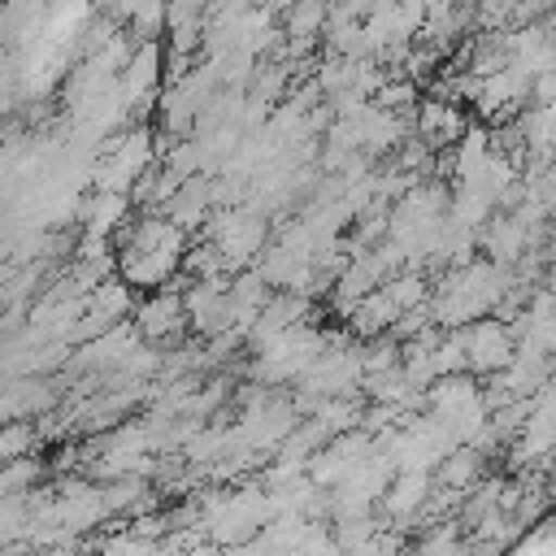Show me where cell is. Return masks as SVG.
Masks as SVG:
<instances>
[{"label": "cell", "mask_w": 556, "mask_h": 556, "mask_svg": "<svg viewBox=\"0 0 556 556\" xmlns=\"http://www.w3.org/2000/svg\"><path fill=\"white\" fill-rule=\"evenodd\" d=\"M473 365H486V369H504L517 352H513V334L504 326H478L473 330Z\"/></svg>", "instance_id": "cell-1"}]
</instances>
